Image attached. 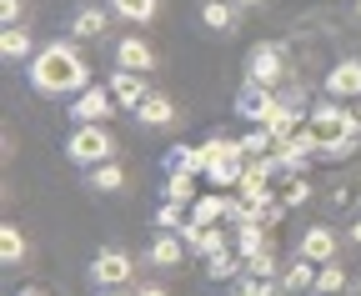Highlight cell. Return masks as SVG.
<instances>
[{"label":"cell","instance_id":"obj_1","mask_svg":"<svg viewBox=\"0 0 361 296\" xmlns=\"http://www.w3.org/2000/svg\"><path fill=\"white\" fill-rule=\"evenodd\" d=\"M25 80L45 101H75L85 86H96V80H90V61L80 56L75 40H51V46H40L35 61L25 66Z\"/></svg>","mask_w":361,"mask_h":296},{"label":"cell","instance_id":"obj_2","mask_svg":"<svg viewBox=\"0 0 361 296\" xmlns=\"http://www.w3.org/2000/svg\"><path fill=\"white\" fill-rule=\"evenodd\" d=\"M206 156H211V166H206V181L216 186V191H236L241 186V171H246V151H241V136H221V131H211L206 141Z\"/></svg>","mask_w":361,"mask_h":296},{"label":"cell","instance_id":"obj_3","mask_svg":"<svg viewBox=\"0 0 361 296\" xmlns=\"http://www.w3.org/2000/svg\"><path fill=\"white\" fill-rule=\"evenodd\" d=\"M116 136H111V125H75V131L66 136V156L71 166H80V171H96V166L116 161Z\"/></svg>","mask_w":361,"mask_h":296},{"label":"cell","instance_id":"obj_4","mask_svg":"<svg viewBox=\"0 0 361 296\" xmlns=\"http://www.w3.org/2000/svg\"><path fill=\"white\" fill-rule=\"evenodd\" d=\"M246 80H256V86H266V91H281L286 80H296L281 40H261V46L246 51Z\"/></svg>","mask_w":361,"mask_h":296},{"label":"cell","instance_id":"obj_5","mask_svg":"<svg viewBox=\"0 0 361 296\" xmlns=\"http://www.w3.org/2000/svg\"><path fill=\"white\" fill-rule=\"evenodd\" d=\"M306 125L322 141H341V136H361V121H356V111H346V101H331V96H322V101H311V116H306Z\"/></svg>","mask_w":361,"mask_h":296},{"label":"cell","instance_id":"obj_6","mask_svg":"<svg viewBox=\"0 0 361 296\" xmlns=\"http://www.w3.org/2000/svg\"><path fill=\"white\" fill-rule=\"evenodd\" d=\"M90 281H96V291H121L135 281V257L121 246H106L96 251V261H90Z\"/></svg>","mask_w":361,"mask_h":296},{"label":"cell","instance_id":"obj_7","mask_svg":"<svg viewBox=\"0 0 361 296\" xmlns=\"http://www.w3.org/2000/svg\"><path fill=\"white\" fill-rule=\"evenodd\" d=\"M281 111H286L281 91H266V86H256V80H246V86L236 91V116H246L251 125H271Z\"/></svg>","mask_w":361,"mask_h":296},{"label":"cell","instance_id":"obj_8","mask_svg":"<svg viewBox=\"0 0 361 296\" xmlns=\"http://www.w3.org/2000/svg\"><path fill=\"white\" fill-rule=\"evenodd\" d=\"M116 111H121V106H116L111 86H85V91L71 101V121H75V125H111Z\"/></svg>","mask_w":361,"mask_h":296},{"label":"cell","instance_id":"obj_9","mask_svg":"<svg viewBox=\"0 0 361 296\" xmlns=\"http://www.w3.org/2000/svg\"><path fill=\"white\" fill-rule=\"evenodd\" d=\"M331 101H361V56H341L331 70H326V86H322Z\"/></svg>","mask_w":361,"mask_h":296},{"label":"cell","instance_id":"obj_10","mask_svg":"<svg viewBox=\"0 0 361 296\" xmlns=\"http://www.w3.org/2000/svg\"><path fill=\"white\" fill-rule=\"evenodd\" d=\"M296 257H306V261H316V266H326V261L341 257V236H336L331 226H311V231H301V241H296Z\"/></svg>","mask_w":361,"mask_h":296},{"label":"cell","instance_id":"obj_11","mask_svg":"<svg viewBox=\"0 0 361 296\" xmlns=\"http://www.w3.org/2000/svg\"><path fill=\"white\" fill-rule=\"evenodd\" d=\"M135 121L146 125V131H171V125L180 121V106L171 101V96H161V91H151L141 106H135Z\"/></svg>","mask_w":361,"mask_h":296},{"label":"cell","instance_id":"obj_12","mask_svg":"<svg viewBox=\"0 0 361 296\" xmlns=\"http://www.w3.org/2000/svg\"><path fill=\"white\" fill-rule=\"evenodd\" d=\"M106 86H111V96H116L121 111H135V106L151 96V86H146V75H141V70H111Z\"/></svg>","mask_w":361,"mask_h":296},{"label":"cell","instance_id":"obj_13","mask_svg":"<svg viewBox=\"0 0 361 296\" xmlns=\"http://www.w3.org/2000/svg\"><path fill=\"white\" fill-rule=\"evenodd\" d=\"M116 70H156V51H151V40L141 35H121L116 40Z\"/></svg>","mask_w":361,"mask_h":296},{"label":"cell","instance_id":"obj_14","mask_svg":"<svg viewBox=\"0 0 361 296\" xmlns=\"http://www.w3.org/2000/svg\"><path fill=\"white\" fill-rule=\"evenodd\" d=\"M180 241H186V251H191V257H216V251H231V246H226V231L221 226H196V221H186V226H180Z\"/></svg>","mask_w":361,"mask_h":296},{"label":"cell","instance_id":"obj_15","mask_svg":"<svg viewBox=\"0 0 361 296\" xmlns=\"http://www.w3.org/2000/svg\"><path fill=\"white\" fill-rule=\"evenodd\" d=\"M201 25L216 30V35H236L241 30V6H236V0H206V6H201Z\"/></svg>","mask_w":361,"mask_h":296},{"label":"cell","instance_id":"obj_16","mask_svg":"<svg viewBox=\"0 0 361 296\" xmlns=\"http://www.w3.org/2000/svg\"><path fill=\"white\" fill-rule=\"evenodd\" d=\"M111 30V6H80L71 16V35L75 40H101Z\"/></svg>","mask_w":361,"mask_h":296},{"label":"cell","instance_id":"obj_17","mask_svg":"<svg viewBox=\"0 0 361 296\" xmlns=\"http://www.w3.org/2000/svg\"><path fill=\"white\" fill-rule=\"evenodd\" d=\"M35 51H40V46L30 40V30H25V25H6V30H0V56H6L11 66H16V61H25V66H30V61H35Z\"/></svg>","mask_w":361,"mask_h":296},{"label":"cell","instance_id":"obj_18","mask_svg":"<svg viewBox=\"0 0 361 296\" xmlns=\"http://www.w3.org/2000/svg\"><path fill=\"white\" fill-rule=\"evenodd\" d=\"M180 257H191L186 241H180V231H161V236L151 241V251H146L151 266H180Z\"/></svg>","mask_w":361,"mask_h":296},{"label":"cell","instance_id":"obj_19","mask_svg":"<svg viewBox=\"0 0 361 296\" xmlns=\"http://www.w3.org/2000/svg\"><path fill=\"white\" fill-rule=\"evenodd\" d=\"M111 16L126 25H151L161 16V0H111Z\"/></svg>","mask_w":361,"mask_h":296},{"label":"cell","instance_id":"obj_20","mask_svg":"<svg viewBox=\"0 0 361 296\" xmlns=\"http://www.w3.org/2000/svg\"><path fill=\"white\" fill-rule=\"evenodd\" d=\"M206 166H211L206 146H176V151L166 156V171H186V176H206Z\"/></svg>","mask_w":361,"mask_h":296},{"label":"cell","instance_id":"obj_21","mask_svg":"<svg viewBox=\"0 0 361 296\" xmlns=\"http://www.w3.org/2000/svg\"><path fill=\"white\" fill-rule=\"evenodd\" d=\"M85 181H90V191L116 196V191H126V166L121 161H106V166H96V171H85Z\"/></svg>","mask_w":361,"mask_h":296},{"label":"cell","instance_id":"obj_22","mask_svg":"<svg viewBox=\"0 0 361 296\" xmlns=\"http://www.w3.org/2000/svg\"><path fill=\"white\" fill-rule=\"evenodd\" d=\"M316 271H322V266H316V261H306V257H291V266L281 271V291H311L316 286Z\"/></svg>","mask_w":361,"mask_h":296},{"label":"cell","instance_id":"obj_23","mask_svg":"<svg viewBox=\"0 0 361 296\" xmlns=\"http://www.w3.org/2000/svg\"><path fill=\"white\" fill-rule=\"evenodd\" d=\"M191 221H196V226H226V191L196 196V201H191Z\"/></svg>","mask_w":361,"mask_h":296},{"label":"cell","instance_id":"obj_24","mask_svg":"<svg viewBox=\"0 0 361 296\" xmlns=\"http://www.w3.org/2000/svg\"><path fill=\"white\" fill-rule=\"evenodd\" d=\"M206 276L211 281H241L246 276V261L231 257V251H216V257H206Z\"/></svg>","mask_w":361,"mask_h":296},{"label":"cell","instance_id":"obj_25","mask_svg":"<svg viewBox=\"0 0 361 296\" xmlns=\"http://www.w3.org/2000/svg\"><path fill=\"white\" fill-rule=\"evenodd\" d=\"M25 251H30V246H25L20 226L6 221V226H0V266H20V261H25Z\"/></svg>","mask_w":361,"mask_h":296},{"label":"cell","instance_id":"obj_26","mask_svg":"<svg viewBox=\"0 0 361 296\" xmlns=\"http://www.w3.org/2000/svg\"><path fill=\"white\" fill-rule=\"evenodd\" d=\"M166 201L191 206V201H196V176H186V171H166Z\"/></svg>","mask_w":361,"mask_h":296},{"label":"cell","instance_id":"obj_27","mask_svg":"<svg viewBox=\"0 0 361 296\" xmlns=\"http://www.w3.org/2000/svg\"><path fill=\"white\" fill-rule=\"evenodd\" d=\"M336 291H346V271H341V261H326L322 271H316L311 296H336Z\"/></svg>","mask_w":361,"mask_h":296},{"label":"cell","instance_id":"obj_28","mask_svg":"<svg viewBox=\"0 0 361 296\" xmlns=\"http://www.w3.org/2000/svg\"><path fill=\"white\" fill-rule=\"evenodd\" d=\"M266 246H271L266 226H236V257H241V261L256 257V251H266Z\"/></svg>","mask_w":361,"mask_h":296},{"label":"cell","instance_id":"obj_29","mask_svg":"<svg viewBox=\"0 0 361 296\" xmlns=\"http://www.w3.org/2000/svg\"><path fill=\"white\" fill-rule=\"evenodd\" d=\"M236 296H281V276H241L236 281Z\"/></svg>","mask_w":361,"mask_h":296},{"label":"cell","instance_id":"obj_30","mask_svg":"<svg viewBox=\"0 0 361 296\" xmlns=\"http://www.w3.org/2000/svg\"><path fill=\"white\" fill-rule=\"evenodd\" d=\"M241 151H246L251 161H261V156H271V151H276V141H271V131H266V125H251V131L241 136Z\"/></svg>","mask_w":361,"mask_h":296},{"label":"cell","instance_id":"obj_31","mask_svg":"<svg viewBox=\"0 0 361 296\" xmlns=\"http://www.w3.org/2000/svg\"><path fill=\"white\" fill-rule=\"evenodd\" d=\"M246 271H251V276H281L276 246H266V251H256V257H246Z\"/></svg>","mask_w":361,"mask_h":296},{"label":"cell","instance_id":"obj_32","mask_svg":"<svg viewBox=\"0 0 361 296\" xmlns=\"http://www.w3.org/2000/svg\"><path fill=\"white\" fill-rule=\"evenodd\" d=\"M361 151V136H341V141H322V161H346V156H356Z\"/></svg>","mask_w":361,"mask_h":296},{"label":"cell","instance_id":"obj_33","mask_svg":"<svg viewBox=\"0 0 361 296\" xmlns=\"http://www.w3.org/2000/svg\"><path fill=\"white\" fill-rule=\"evenodd\" d=\"M191 216H186V206H176V201H166L161 211H156V231H180Z\"/></svg>","mask_w":361,"mask_h":296},{"label":"cell","instance_id":"obj_34","mask_svg":"<svg viewBox=\"0 0 361 296\" xmlns=\"http://www.w3.org/2000/svg\"><path fill=\"white\" fill-rule=\"evenodd\" d=\"M311 191H316V186H311L306 176H291V181H286V191H281V201H286V211H296V206H306V201H311Z\"/></svg>","mask_w":361,"mask_h":296},{"label":"cell","instance_id":"obj_35","mask_svg":"<svg viewBox=\"0 0 361 296\" xmlns=\"http://www.w3.org/2000/svg\"><path fill=\"white\" fill-rule=\"evenodd\" d=\"M0 25H20V0H0Z\"/></svg>","mask_w":361,"mask_h":296},{"label":"cell","instance_id":"obj_36","mask_svg":"<svg viewBox=\"0 0 361 296\" xmlns=\"http://www.w3.org/2000/svg\"><path fill=\"white\" fill-rule=\"evenodd\" d=\"M135 296H171L161 281H141V286H135Z\"/></svg>","mask_w":361,"mask_h":296},{"label":"cell","instance_id":"obj_37","mask_svg":"<svg viewBox=\"0 0 361 296\" xmlns=\"http://www.w3.org/2000/svg\"><path fill=\"white\" fill-rule=\"evenodd\" d=\"M346 236H351V246H361V216L351 221V231H346Z\"/></svg>","mask_w":361,"mask_h":296},{"label":"cell","instance_id":"obj_38","mask_svg":"<svg viewBox=\"0 0 361 296\" xmlns=\"http://www.w3.org/2000/svg\"><path fill=\"white\" fill-rule=\"evenodd\" d=\"M236 6H241V11H256V6H266V0H236Z\"/></svg>","mask_w":361,"mask_h":296},{"label":"cell","instance_id":"obj_39","mask_svg":"<svg viewBox=\"0 0 361 296\" xmlns=\"http://www.w3.org/2000/svg\"><path fill=\"white\" fill-rule=\"evenodd\" d=\"M20 296H51V291H40V286H25V291H20Z\"/></svg>","mask_w":361,"mask_h":296},{"label":"cell","instance_id":"obj_40","mask_svg":"<svg viewBox=\"0 0 361 296\" xmlns=\"http://www.w3.org/2000/svg\"><path fill=\"white\" fill-rule=\"evenodd\" d=\"M101 296H135V291H130V286H121V291H101Z\"/></svg>","mask_w":361,"mask_h":296},{"label":"cell","instance_id":"obj_41","mask_svg":"<svg viewBox=\"0 0 361 296\" xmlns=\"http://www.w3.org/2000/svg\"><path fill=\"white\" fill-rule=\"evenodd\" d=\"M356 20H361V0H356Z\"/></svg>","mask_w":361,"mask_h":296},{"label":"cell","instance_id":"obj_42","mask_svg":"<svg viewBox=\"0 0 361 296\" xmlns=\"http://www.w3.org/2000/svg\"><path fill=\"white\" fill-rule=\"evenodd\" d=\"M356 121H361V101H356Z\"/></svg>","mask_w":361,"mask_h":296},{"label":"cell","instance_id":"obj_43","mask_svg":"<svg viewBox=\"0 0 361 296\" xmlns=\"http://www.w3.org/2000/svg\"><path fill=\"white\" fill-rule=\"evenodd\" d=\"M356 296H361V276H356Z\"/></svg>","mask_w":361,"mask_h":296}]
</instances>
